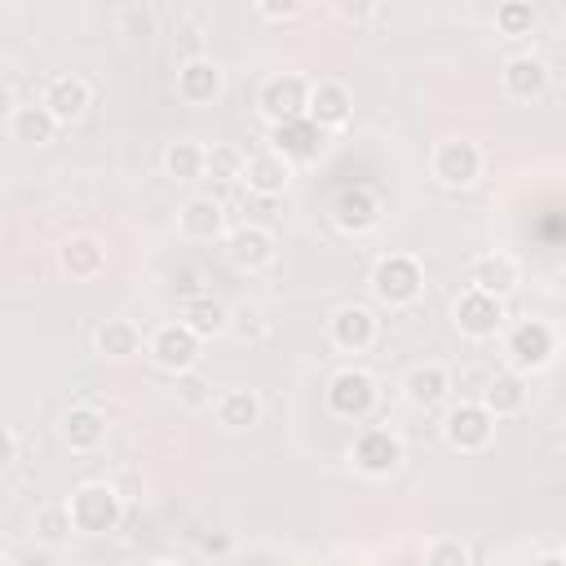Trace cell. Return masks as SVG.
I'll use <instances>...</instances> for the list:
<instances>
[{
    "instance_id": "6da1fadb",
    "label": "cell",
    "mask_w": 566,
    "mask_h": 566,
    "mask_svg": "<svg viewBox=\"0 0 566 566\" xmlns=\"http://www.w3.org/2000/svg\"><path fill=\"white\" fill-rule=\"evenodd\" d=\"M367 287L380 305L389 310H411L420 296H424V265L411 256V252H385L371 274H367Z\"/></svg>"
},
{
    "instance_id": "7a4b0ae2",
    "label": "cell",
    "mask_w": 566,
    "mask_h": 566,
    "mask_svg": "<svg viewBox=\"0 0 566 566\" xmlns=\"http://www.w3.org/2000/svg\"><path fill=\"white\" fill-rule=\"evenodd\" d=\"M376 402H380V385H376V376L363 371V367H340V371H332L327 385H323V407H327V416H336V420L363 424V420L376 411Z\"/></svg>"
},
{
    "instance_id": "3957f363",
    "label": "cell",
    "mask_w": 566,
    "mask_h": 566,
    "mask_svg": "<svg viewBox=\"0 0 566 566\" xmlns=\"http://www.w3.org/2000/svg\"><path fill=\"white\" fill-rule=\"evenodd\" d=\"M553 358H557V332L544 318H522L504 332V363L513 376L526 380L531 371H544Z\"/></svg>"
},
{
    "instance_id": "277c9868",
    "label": "cell",
    "mask_w": 566,
    "mask_h": 566,
    "mask_svg": "<svg viewBox=\"0 0 566 566\" xmlns=\"http://www.w3.org/2000/svg\"><path fill=\"white\" fill-rule=\"evenodd\" d=\"M71 526L84 535H111L124 522V500L115 495L111 482H84L71 495Z\"/></svg>"
},
{
    "instance_id": "5b68a950",
    "label": "cell",
    "mask_w": 566,
    "mask_h": 566,
    "mask_svg": "<svg viewBox=\"0 0 566 566\" xmlns=\"http://www.w3.org/2000/svg\"><path fill=\"white\" fill-rule=\"evenodd\" d=\"M305 102H310V80L296 75V71H274L256 84V115L274 128V124H287V119H301L305 115Z\"/></svg>"
},
{
    "instance_id": "8992f818",
    "label": "cell",
    "mask_w": 566,
    "mask_h": 566,
    "mask_svg": "<svg viewBox=\"0 0 566 566\" xmlns=\"http://www.w3.org/2000/svg\"><path fill=\"white\" fill-rule=\"evenodd\" d=\"M429 172L447 190H469L482 177V146L469 137H442L429 155Z\"/></svg>"
},
{
    "instance_id": "52a82bcc",
    "label": "cell",
    "mask_w": 566,
    "mask_h": 566,
    "mask_svg": "<svg viewBox=\"0 0 566 566\" xmlns=\"http://www.w3.org/2000/svg\"><path fill=\"white\" fill-rule=\"evenodd\" d=\"M491 438H495V420L486 416V407H482L478 398H464V402H455V407L442 416V442H447L451 451H460V455L486 451Z\"/></svg>"
},
{
    "instance_id": "ba28073f",
    "label": "cell",
    "mask_w": 566,
    "mask_h": 566,
    "mask_svg": "<svg viewBox=\"0 0 566 566\" xmlns=\"http://www.w3.org/2000/svg\"><path fill=\"white\" fill-rule=\"evenodd\" d=\"M504 318H509L504 301H495L486 292H473V287H464L455 296V305H451V323H455V332L464 340H495L504 332Z\"/></svg>"
},
{
    "instance_id": "9c48e42d",
    "label": "cell",
    "mask_w": 566,
    "mask_h": 566,
    "mask_svg": "<svg viewBox=\"0 0 566 566\" xmlns=\"http://www.w3.org/2000/svg\"><path fill=\"white\" fill-rule=\"evenodd\" d=\"M349 464L363 473V478H389L402 469V442L398 433L380 429V424H363L354 447H349Z\"/></svg>"
},
{
    "instance_id": "30bf717a",
    "label": "cell",
    "mask_w": 566,
    "mask_h": 566,
    "mask_svg": "<svg viewBox=\"0 0 566 566\" xmlns=\"http://www.w3.org/2000/svg\"><path fill=\"white\" fill-rule=\"evenodd\" d=\"M327 146H332V133H323L310 115L270 128V150L279 159H287V164H314V159L327 155Z\"/></svg>"
},
{
    "instance_id": "8fae6325",
    "label": "cell",
    "mask_w": 566,
    "mask_h": 566,
    "mask_svg": "<svg viewBox=\"0 0 566 566\" xmlns=\"http://www.w3.org/2000/svg\"><path fill=\"white\" fill-rule=\"evenodd\" d=\"M199 345H203V340H199L190 327H181V323H159V327L146 336L150 363H155L159 371H168V376L190 371V367L199 363Z\"/></svg>"
},
{
    "instance_id": "7c38bea8",
    "label": "cell",
    "mask_w": 566,
    "mask_h": 566,
    "mask_svg": "<svg viewBox=\"0 0 566 566\" xmlns=\"http://www.w3.org/2000/svg\"><path fill=\"white\" fill-rule=\"evenodd\" d=\"M548 80H553V71L539 53H513L500 66V88L509 102H539L548 93Z\"/></svg>"
},
{
    "instance_id": "4fadbf2b",
    "label": "cell",
    "mask_w": 566,
    "mask_h": 566,
    "mask_svg": "<svg viewBox=\"0 0 566 566\" xmlns=\"http://www.w3.org/2000/svg\"><path fill=\"white\" fill-rule=\"evenodd\" d=\"M332 221L345 230V234H367L385 221V199L367 186H345L336 199H332Z\"/></svg>"
},
{
    "instance_id": "5bb4252c",
    "label": "cell",
    "mask_w": 566,
    "mask_h": 566,
    "mask_svg": "<svg viewBox=\"0 0 566 566\" xmlns=\"http://www.w3.org/2000/svg\"><path fill=\"white\" fill-rule=\"evenodd\" d=\"M376 332H380V323H376V314L367 305H340L327 318V340L340 354H367L376 345Z\"/></svg>"
},
{
    "instance_id": "9a60e30c",
    "label": "cell",
    "mask_w": 566,
    "mask_h": 566,
    "mask_svg": "<svg viewBox=\"0 0 566 566\" xmlns=\"http://www.w3.org/2000/svg\"><path fill=\"white\" fill-rule=\"evenodd\" d=\"M221 88H226V71L212 57L195 53V57H186L177 66V97L186 106H212L221 97Z\"/></svg>"
},
{
    "instance_id": "2e32d148",
    "label": "cell",
    "mask_w": 566,
    "mask_h": 566,
    "mask_svg": "<svg viewBox=\"0 0 566 566\" xmlns=\"http://www.w3.org/2000/svg\"><path fill=\"white\" fill-rule=\"evenodd\" d=\"M274 230H261V226H234L230 234H226V256H230V265L234 270H243V274H261V270H270L274 265Z\"/></svg>"
},
{
    "instance_id": "e0dca14e",
    "label": "cell",
    "mask_w": 566,
    "mask_h": 566,
    "mask_svg": "<svg viewBox=\"0 0 566 566\" xmlns=\"http://www.w3.org/2000/svg\"><path fill=\"white\" fill-rule=\"evenodd\" d=\"M40 106L53 115V124H75V119L93 106V88H88V80H84V75L62 71V75H53V80L44 84Z\"/></svg>"
},
{
    "instance_id": "ac0fdd59",
    "label": "cell",
    "mask_w": 566,
    "mask_h": 566,
    "mask_svg": "<svg viewBox=\"0 0 566 566\" xmlns=\"http://www.w3.org/2000/svg\"><path fill=\"white\" fill-rule=\"evenodd\" d=\"M305 115H310L323 133H340V128L354 119V93H349L340 80H318V84H310Z\"/></svg>"
},
{
    "instance_id": "d6986e66",
    "label": "cell",
    "mask_w": 566,
    "mask_h": 566,
    "mask_svg": "<svg viewBox=\"0 0 566 566\" xmlns=\"http://www.w3.org/2000/svg\"><path fill=\"white\" fill-rule=\"evenodd\" d=\"M517 283H522V270L509 252H478L469 261V287L473 292H486V296L504 301L509 292H517Z\"/></svg>"
},
{
    "instance_id": "ffe728a7",
    "label": "cell",
    "mask_w": 566,
    "mask_h": 566,
    "mask_svg": "<svg viewBox=\"0 0 566 566\" xmlns=\"http://www.w3.org/2000/svg\"><path fill=\"white\" fill-rule=\"evenodd\" d=\"M177 230L181 239L190 243H212L226 234V208L212 199V195H190L181 208H177Z\"/></svg>"
},
{
    "instance_id": "44dd1931",
    "label": "cell",
    "mask_w": 566,
    "mask_h": 566,
    "mask_svg": "<svg viewBox=\"0 0 566 566\" xmlns=\"http://www.w3.org/2000/svg\"><path fill=\"white\" fill-rule=\"evenodd\" d=\"M451 394V371L442 363H416L407 376H402V398L416 407V411H433L442 407Z\"/></svg>"
},
{
    "instance_id": "7402d4cb",
    "label": "cell",
    "mask_w": 566,
    "mask_h": 566,
    "mask_svg": "<svg viewBox=\"0 0 566 566\" xmlns=\"http://www.w3.org/2000/svg\"><path fill=\"white\" fill-rule=\"evenodd\" d=\"M287 181H292V164H287V159H279L270 146L243 159V186H248V195L279 199V195L287 190Z\"/></svg>"
},
{
    "instance_id": "603a6c76",
    "label": "cell",
    "mask_w": 566,
    "mask_h": 566,
    "mask_svg": "<svg viewBox=\"0 0 566 566\" xmlns=\"http://www.w3.org/2000/svg\"><path fill=\"white\" fill-rule=\"evenodd\" d=\"M57 270H62L66 279H75V283L97 279V274L106 270V248H102L93 234H71V239H62V248H57Z\"/></svg>"
},
{
    "instance_id": "cb8c5ba5",
    "label": "cell",
    "mask_w": 566,
    "mask_h": 566,
    "mask_svg": "<svg viewBox=\"0 0 566 566\" xmlns=\"http://www.w3.org/2000/svg\"><path fill=\"white\" fill-rule=\"evenodd\" d=\"M177 323H181V327H190L199 340H208V336H221V332L230 327V305H226V301H217L212 292H195V296H186V301H181Z\"/></svg>"
},
{
    "instance_id": "d4e9b609",
    "label": "cell",
    "mask_w": 566,
    "mask_h": 566,
    "mask_svg": "<svg viewBox=\"0 0 566 566\" xmlns=\"http://www.w3.org/2000/svg\"><path fill=\"white\" fill-rule=\"evenodd\" d=\"M478 402L486 407L491 420H509V416H517L526 407V380L513 376V371H495V376H486Z\"/></svg>"
},
{
    "instance_id": "484cf974",
    "label": "cell",
    "mask_w": 566,
    "mask_h": 566,
    "mask_svg": "<svg viewBox=\"0 0 566 566\" xmlns=\"http://www.w3.org/2000/svg\"><path fill=\"white\" fill-rule=\"evenodd\" d=\"M62 442H66L71 451H80V455L97 451V447L106 442V416H102L97 407H88V402L71 407V411L62 416Z\"/></svg>"
},
{
    "instance_id": "4316f807",
    "label": "cell",
    "mask_w": 566,
    "mask_h": 566,
    "mask_svg": "<svg viewBox=\"0 0 566 566\" xmlns=\"http://www.w3.org/2000/svg\"><path fill=\"white\" fill-rule=\"evenodd\" d=\"M93 349L97 358H133L142 349V332L133 318H102L93 327Z\"/></svg>"
},
{
    "instance_id": "83f0119b",
    "label": "cell",
    "mask_w": 566,
    "mask_h": 566,
    "mask_svg": "<svg viewBox=\"0 0 566 566\" xmlns=\"http://www.w3.org/2000/svg\"><path fill=\"white\" fill-rule=\"evenodd\" d=\"M212 416H217V424L230 429V433L252 429V424L261 420V398H256L252 389H226V394L212 398Z\"/></svg>"
},
{
    "instance_id": "f1b7e54d",
    "label": "cell",
    "mask_w": 566,
    "mask_h": 566,
    "mask_svg": "<svg viewBox=\"0 0 566 566\" xmlns=\"http://www.w3.org/2000/svg\"><path fill=\"white\" fill-rule=\"evenodd\" d=\"M53 133H57V124H53V115L40 102L13 106V115H9V137L13 142H22V146H49Z\"/></svg>"
},
{
    "instance_id": "f546056e",
    "label": "cell",
    "mask_w": 566,
    "mask_h": 566,
    "mask_svg": "<svg viewBox=\"0 0 566 566\" xmlns=\"http://www.w3.org/2000/svg\"><path fill=\"white\" fill-rule=\"evenodd\" d=\"M243 150L230 146V142H217V146H203V177L221 181V186H234L243 181Z\"/></svg>"
},
{
    "instance_id": "4dcf8cb0",
    "label": "cell",
    "mask_w": 566,
    "mask_h": 566,
    "mask_svg": "<svg viewBox=\"0 0 566 566\" xmlns=\"http://www.w3.org/2000/svg\"><path fill=\"white\" fill-rule=\"evenodd\" d=\"M31 535H35L44 548L66 544V539L75 535V526H71V509H66V504H44V509H35V517H31Z\"/></svg>"
},
{
    "instance_id": "1f68e13d",
    "label": "cell",
    "mask_w": 566,
    "mask_h": 566,
    "mask_svg": "<svg viewBox=\"0 0 566 566\" xmlns=\"http://www.w3.org/2000/svg\"><path fill=\"white\" fill-rule=\"evenodd\" d=\"M535 27H539V9H535L531 0H504V4L495 9V31H500L504 40H526Z\"/></svg>"
},
{
    "instance_id": "d6a6232c",
    "label": "cell",
    "mask_w": 566,
    "mask_h": 566,
    "mask_svg": "<svg viewBox=\"0 0 566 566\" xmlns=\"http://www.w3.org/2000/svg\"><path fill=\"white\" fill-rule=\"evenodd\" d=\"M164 177H172V181H199L203 177V146L199 142H172L164 150Z\"/></svg>"
},
{
    "instance_id": "836d02e7",
    "label": "cell",
    "mask_w": 566,
    "mask_h": 566,
    "mask_svg": "<svg viewBox=\"0 0 566 566\" xmlns=\"http://www.w3.org/2000/svg\"><path fill=\"white\" fill-rule=\"evenodd\" d=\"M172 398H177L181 411H208L212 407V380L190 367V371L172 376Z\"/></svg>"
},
{
    "instance_id": "e575fe53",
    "label": "cell",
    "mask_w": 566,
    "mask_h": 566,
    "mask_svg": "<svg viewBox=\"0 0 566 566\" xmlns=\"http://www.w3.org/2000/svg\"><path fill=\"white\" fill-rule=\"evenodd\" d=\"M469 544L455 539V535H433L424 548H420V566H469Z\"/></svg>"
},
{
    "instance_id": "d590c367",
    "label": "cell",
    "mask_w": 566,
    "mask_h": 566,
    "mask_svg": "<svg viewBox=\"0 0 566 566\" xmlns=\"http://www.w3.org/2000/svg\"><path fill=\"white\" fill-rule=\"evenodd\" d=\"M226 332H234L243 345H256V340H265V336H270V323H265L261 305H234V310H230V327H226Z\"/></svg>"
},
{
    "instance_id": "8d00e7d4",
    "label": "cell",
    "mask_w": 566,
    "mask_h": 566,
    "mask_svg": "<svg viewBox=\"0 0 566 566\" xmlns=\"http://www.w3.org/2000/svg\"><path fill=\"white\" fill-rule=\"evenodd\" d=\"M115 22L124 35H150L155 31V9L150 4H124L115 9Z\"/></svg>"
},
{
    "instance_id": "74e56055",
    "label": "cell",
    "mask_w": 566,
    "mask_h": 566,
    "mask_svg": "<svg viewBox=\"0 0 566 566\" xmlns=\"http://www.w3.org/2000/svg\"><path fill=\"white\" fill-rule=\"evenodd\" d=\"M243 226H261V230H270V221H274V199H261V195H243Z\"/></svg>"
},
{
    "instance_id": "f35d334b",
    "label": "cell",
    "mask_w": 566,
    "mask_h": 566,
    "mask_svg": "<svg viewBox=\"0 0 566 566\" xmlns=\"http://www.w3.org/2000/svg\"><path fill=\"white\" fill-rule=\"evenodd\" d=\"M305 13V4H296V0H256V18H265V22H292V18H301Z\"/></svg>"
},
{
    "instance_id": "ab89813d",
    "label": "cell",
    "mask_w": 566,
    "mask_h": 566,
    "mask_svg": "<svg viewBox=\"0 0 566 566\" xmlns=\"http://www.w3.org/2000/svg\"><path fill=\"white\" fill-rule=\"evenodd\" d=\"M13 460H18V438H13V433L0 424V469H9Z\"/></svg>"
},
{
    "instance_id": "60d3db41",
    "label": "cell",
    "mask_w": 566,
    "mask_h": 566,
    "mask_svg": "<svg viewBox=\"0 0 566 566\" xmlns=\"http://www.w3.org/2000/svg\"><path fill=\"white\" fill-rule=\"evenodd\" d=\"M376 9L371 4H336V18H345V22H367Z\"/></svg>"
},
{
    "instance_id": "b9f144b4",
    "label": "cell",
    "mask_w": 566,
    "mask_h": 566,
    "mask_svg": "<svg viewBox=\"0 0 566 566\" xmlns=\"http://www.w3.org/2000/svg\"><path fill=\"white\" fill-rule=\"evenodd\" d=\"M539 566H562V557H544V562H539Z\"/></svg>"
},
{
    "instance_id": "7bdbcfd3",
    "label": "cell",
    "mask_w": 566,
    "mask_h": 566,
    "mask_svg": "<svg viewBox=\"0 0 566 566\" xmlns=\"http://www.w3.org/2000/svg\"><path fill=\"white\" fill-rule=\"evenodd\" d=\"M0 566H9V557H4V548H0Z\"/></svg>"
}]
</instances>
